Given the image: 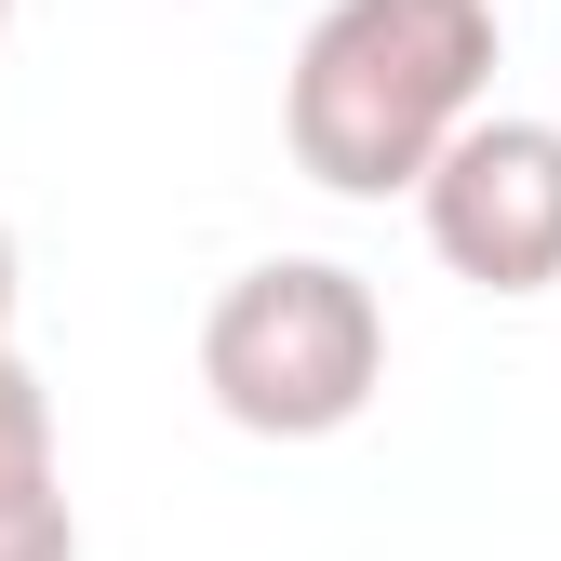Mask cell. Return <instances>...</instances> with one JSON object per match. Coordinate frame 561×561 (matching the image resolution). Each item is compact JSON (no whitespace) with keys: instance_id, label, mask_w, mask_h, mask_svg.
Masks as SVG:
<instances>
[{"instance_id":"obj_2","label":"cell","mask_w":561,"mask_h":561,"mask_svg":"<svg viewBox=\"0 0 561 561\" xmlns=\"http://www.w3.org/2000/svg\"><path fill=\"white\" fill-rule=\"evenodd\" d=\"M201 388L241 442H334L388 388V308L334 254H267L201 308Z\"/></svg>"},{"instance_id":"obj_5","label":"cell","mask_w":561,"mask_h":561,"mask_svg":"<svg viewBox=\"0 0 561 561\" xmlns=\"http://www.w3.org/2000/svg\"><path fill=\"white\" fill-rule=\"evenodd\" d=\"M0 561H81V508H67V481H54V495H0Z\"/></svg>"},{"instance_id":"obj_7","label":"cell","mask_w":561,"mask_h":561,"mask_svg":"<svg viewBox=\"0 0 561 561\" xmlns=\"http://www.w3.org/2000/svg\"><path fill=\"white\" fill-rule=\"evenodd\" d=\"M0 27H14V0H0Z\"/></svg>"},{"instance_id":"obj_4","label":"cell","mask_w":561,"mask_h":561,"mask_svg":"<svg viewBox=\"0 0 561 561\" xmlns=\"http://www.w3.org/2000/svg\"><path fill=\"white\" fill-rule=\"evenodd\" d=\"M54 388L27 375V347H0V495H54Z\"/></svg>"},{"instance_id":"obj_6","label":"cell","mask_w":561,"mask_h":561,"mask_svg":"<svg viewBox=\"0 0 561 561\" xmlns=\"http://www.w3.org/2000/svg\"><path fill=\"white\" fill-rule=\"evenodd\" d=\"M0 347H14V228H0Z\"/></svg>"},{"instance_id":"obj_1","label":"cell","mask_w":561,"mask_h":561,"mask_svg":"<svg viewBox=\"0 0 561 561\" xmlns=\"http://www.w3.org/2000/svg\"><path fill=\"white\" fill-rule=\"evenodd\" d=\"M495 0H321L280 81V148L334 201H414L442 134L495 94Z\"/></svg>"},{"instance_id":"obj_3","label":"cell","mask_w":561,"mask_h":561,"mask_svg":"<svg viewBox=\"0 0 561 561\" xmlns=\"http://www.w3.org/2000/svg\"><path fill=\"white\" fill-rule=\"evenodd\" d=\"M414 215H428V254L481 295H548L561 280V121L522 107H468L442 134V161L414 174Z\"/></svg>"}]
</instances>
